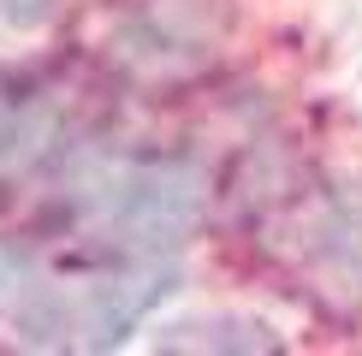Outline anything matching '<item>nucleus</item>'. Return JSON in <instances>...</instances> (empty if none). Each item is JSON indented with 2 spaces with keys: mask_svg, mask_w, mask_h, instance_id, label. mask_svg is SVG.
I'll list each match as a JSON object with an SVG mask.
<instances>
[{
  "mask_svg": "<svg viewBox=\"0 0 362 356\" xmlns=\"http://www.w3.org/2000/svg\"><path fill=\"white\" fill-rule=\"evenodd\" d=\"M95 220L137 244H173L196 220V178L185 167H125L95 190Z\"/></svg>",
  "mask_w": 362,
  "mask_h": 356,
  "instance_id": "nucleus-1",
  "label": "nucleus"
}]
</instances>
